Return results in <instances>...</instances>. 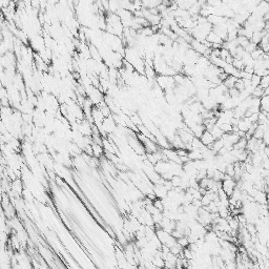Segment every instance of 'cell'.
Instances as JSON below:
<instances>
[{
	"label": "cell",
	"instance_id": "obj_1",
	"mask_svg": "<svg viewBox=\"0 0 269 269\" xmlns=\"http://www.w3.org/2000/svg\"><path fill=\"white\" fill-rule=\"evenodd\" d=\"M200 140H201L202 144L204 145V146L208 147V148L211 146V144H212V143L215 141V139H213V137L211 136V134L209 133V131H205L204 133L202 134V136H201V138H200Z\"/></svg>",
	"mask_w": 269,
	"mask_h": 269
},
{
	"label": "cell",
	"instance_id": "obj_2",
	"mask_svg": "<svg viewBox=\"0 0 269 269\" xmlns=\"http://www.w3.org/2000/svg\"><path fill=\"white\" fill-rule=\"evenodd\" d=\"M195 96H196V98H197L198 102H202V101H204L206 98L209 97V91H208V89H206V88H198Z\"/></svg>",
	"mask_w": 269,
	"mask_h": 269
},
{
	"label": "cell",
	"instance_id": "obj_3",
	"mask_svg": "<svg viewBox=\"0 0 269 269\" xmlns=\"http://www.w3.org/2000/svg\"><path fill=\"white\" fill-rule=\"evenodd\" d=\"M206 40L209 42V43L213 44V43H218V44H222V40L220 39L219 36H217L215 33H212V32H210V33L208 34V36L206 37Z\"/></svg>",
	"mask_w": 269,
	"mask_h": 269
},
{
	"label": "cell",
	"instance_id": "obj_4",
	"mask_svg": "<svg viewBox=\"0 0 269 269\" xmlns=\"http://www.w3.org/2000/svg\"><path fill=\"white\" fill-rule=\"evenodd\" d=\"M209 133L211 134V136L213 137V139H215V140H219V139H221L222 136L224 134L223 131H222L221 129H220V127L217 126V125H215V126L212 127V129H211Z\"/></svg>",
	"mask_w": 269,
	"mask_h": 269
},
{
	"label": "cell",
	"instance_id": "obj_5",
	"mask_svg": "<svg viewBox=\"0 0 269 269\" xmlns=\"http://www.w3.org/2000/svg\"><path fill=\"white\" fill-rule=\"evenodd\" d=\"M237 80H238V78H236V77H233V76H228V77H227V79H226V80L223 82V84L225 85V86L227 87L228 89H229V88H232V87H234V84H236Z\"/></svg>",
	"mask_w": 269,
	"mask_h": 269
},
{
	"label": "cell",
	"instance_id": "obj_6",
	"mask_svg": "<svg viewBox=\"0 0 269 269\" xmlns=\"http://www.w3.org/2000/svg\"><path fill=\"white\" fill-rule=\"evenodd\" d=\"M91 149H93V155L95 156V157H100V156L104 153L103 147H102L101 145H98L94 142H93V144H91Z\"/></svg>",
	"mask_w": 269,
	"mask_h": 269
},
{
	"label": "cell",
	"instance_id": "obj_7",
	"mask_svg": "<svg viewBox=\"0 0 269 269\" xmlns=\"http://www.w3.org/2000/svg\"><path fill=\"white\" fill-rule=\"evenodd\" d=\"M222 147H224V144H223V141L221 140V139H219V140H215V142L211 144V146L209 147V148L211 149V150H213L215 153H218V151L220 150V149L222 148Z\"/></svg>",
	"mask_w": 269,
	"mask_h": 269
},
{
	"label": "cell",
	"instance_id": "obj_8",
	"mask_svg": "<svg viewBox=\"0 0 269 269\" xmlns=\"http://www.w3.org/2000/svg\"><path fill=\"white\" fill-rule=\"evenodd\" d=\"M231 65L238 70H244V63H243V61L241 60V59L233 58V61H232Z\"/></svg>",
	"mask_w": 269,
	"mask_h": 269
},
{
	"label": "cell",
	"instance_id": "obj_9",
	"mask_svg": "<svg viewBox=\"0 0 269 269\" xmlns=\"http://www.w3.org/2000/svg\"><path fill=\"white\" fill-rule=\"evenodd\" d=\"M13 189H14V191L16 193H21V191H22V189H23V186H22V183H21L20 180H16L14 183H13Z\"/></svg>",
	"mask_w": 269,
	"mask_h": 269
},
{
	"label": "cell",
	"instance_id": "obj_10",
	"mask_svg": "<svg viewBox=\"0 0 269 269\" xmlns=\"http://www.w3.org/2000/svg\"><path fill=\"white\" fill-rule=\"evenodd\" d=\"M263 51H262V48H260V46H258L257 48H255V51H253L252 53H250V56H251V58L253 59V60H257V59H259L260 57L262 56V55H263Z\"/></svg>",
	"mask_w": 269,
	"mask_h": 269
},
{
	"label": "cell",
	"instance_id": "obj_11",
	"mask_svg": "<svg viewBox=\"0 0 269 269\" xmlns=\"http://www.w3.org/2000/svg\"><path fill=\"white\" fill-rule=\"evenodd\" d=\"M237 42H238V45L241 46V48H245L246 45L249 43V40L247 39L246 37H237Z\"/></svg>",
	"mask_w": 269,
	"mask_h": 269
},
{
	"label": "cell",
	"instance_id": "obj_12",
	"mask_svg": "<svg viewBox=\"0 0 269 269\" xmlns=\"http://www.w3.org/2000/svg\"><path fill=\"white\" fill-rule=\"evenodd\" d=\"M268 84H269V76L262 77L259 86L261 87L262 89H265V88H268Z\"/></svg>",
	"mask_w": 269,
	"mask_h": 269
},
{
	"label": "cell",
	"instance_id": "obj_13",
	"mask_svg": "<svg viewBox=\"0 0 269 269\" xmlns=\"http://www.w3.org/2000/svg\"><path fill=\"white\" fill-rule=\"evenodd\" d=\"M250 82H251V85H252V86L258 87L260 85V82H261V77H259V76H257V75L253 74L252 76H251Z\"/></svg>",
	"mask_w": 269,
	"mask_h": 269
},
{
	"label": "cell",
	"instance_id": "obj_14",
	"mask_svg": "<svg viewBox=\"0 0 269 269\" xmlns=\"http://www.w3.org/2000/svg\"><path fill=\"white\" fill-rule=\"evenodd\" d=\"M263 91H264V89H262L260 86H258L255 88V91H253V93L251 96L255 98H259V99H261V98L263 97Z\"/></svg>",
	"mask_w": 269,
	"mask_h": 269
},
{
	"label": "cell",
	"instance_id": "obj_15",
	"mask_svg": "<svg viewBox=\"0 0 269 269\" xmlns=\"http://www.w3.org/2000/svg\"><path fill=\"white\" fill-rule=\"evenodd\" d=\"M220 129L223 131V134H229L232 133V126L230 124H222L220 125Z\"/></svg>",
	"mask_w": 269,
	"mask_h": 269
},
{
	"label": "cell",
	"instance_id": "obj_16",
	"mask_svg": "<svg viewBox=\"0 0 269 269\" xmlns=\"http://www.w3.org/2000/svg\"><path fill=\"white\" fill-rule=\"evenodd\" d=\"M257 48H258V45H257V44H255V43H252V42H251V41H249V43L247 44V45H246V48H245L244 50H245V52H246V53H248V54H250V53H252L253 51H255Z\"/></svg>",
	"mask_w": 269,
	"mask_h": 269
},
{
	"label": "cell",
	"instance_id": "obj_17",
	"mask_svg": "<svg viewBox=\"0 0 269 269\" xmlns=\"http://www.w3.org/2000/svg\"><path fill=\"white\" fill-rule=\"evenodd\" d=\"M263 136H264V131H262V129H260V128H257V129H255V133H253V134H252L253 138H255V139H257V140H262Z\"/></svg>",
	"mask_w": 269,
	"mask_h": 269
},
{
	"label": "cell",
	"instance_id": "obj_18",
	"mask_svg": "<svg viewBox=\"0 0 269 269\" xmlns=\"http://www.w3.org/2000/svg\"><path fill=\"white\" fill-rule=\"evenodd\" d=\"M239 94H240V91H239L237 88H234V87H232V88L228 89V96H229L230 98L239 97Z\"/></svg>",
	"mask_w": 269,
	"mask_h": 269
},
{
	"label": "cell",
	"instance_id": "obj_19",
	"mask_svg": "<svg viewBox=\"0 0 269 269\" xmlns=\"http://www.w3.org/2000/svg\"><path fill=\"white\" fill-rule=\"evenodd\" d=\"M234 88H237L239 91H243V89H245L242 79H238V80H237L236 84H234Z\"/></svg>",
	"mask_w": 269,
	"mask_h": 269
},
{
	"label": "cell",
	"instance_id": "obj_20",
	"mask_svg": "<svg viewBox=\"0 0 269 269\" xmlns=\"http://www.w3.org/2000/svg\"><path fill=\"white\" fill-rule=\"evenodd\" d=\"M229 55L230 54L227 50H224V48H221V50H220V59H222V60L225 61V59L227 58Z\"/></svg>",
	"mask_w": 269,
	"mask_h": 269
},
{
	"label": "cell",
	"instance_id": "obj_21",
	"mask_svg": "<svg viewBox=\"0 0 269 269\" xmlns=\"http://www.w3.org/2000/svg\"><path fill=\"white\" fill-rule=\"evenodd\" d=\"M248 120L250 121L251 123H257L258 122V114H252L251 116L248 117Z\"/></svg>",
	"mask_w": 269,
	"mask_h": 269
}]
</instances>
